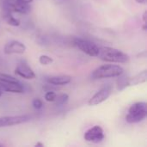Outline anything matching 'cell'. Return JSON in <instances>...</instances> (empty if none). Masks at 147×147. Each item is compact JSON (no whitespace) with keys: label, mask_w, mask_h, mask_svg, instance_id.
<instances>
[{"label":"cell","mask_w":147,"mask_h":147,"mask_svg":"<svg viewBox=\"0 0 147 147\" xmlns=\"http://www.w3.org/2000/svg\"><path fill=\"white\" fill-rule=\"evenodd\" d=\"M97 57L104 62L112 64H124L129 61V56L127 53L110 47H100Z\"/></svg>","instance_id":"cell-1"},{"label":"cell","mask_w":147,"mask_h":147,"mask_svg":"<svg viewBox=\"0 0 147 147\" xmlns=\"http://www.w3.org/2000/svg\"><path fill=\"white\" fill-rule=\"evenodd\" d=\"M124 73V69L119 65H113L112 63L102 65L96 68L90 74L92 80L117 78Z\"/></svg>","instance_id":"cell-2"},{"label":"cell","mask_w":147,"mask_h":147,"mask_svg":"<svg viewBox=\"0 0 147 147\" xmlns=\"http://www.w3.org/2000/svg\"><path fill=\"white\" fill-rule=\"evenodd\" d=\"M147 116V104L145 102H138L132 104L126 115V121L130 124L140 123Z\"/></svg>","instance_id":"cell-3"},{"label":"cell","mask_w":147,"mask_h":147,"mask_svg":"<svg viewBox=\"0 0 147 147\" xmlns=\"http://www.w3.org/2000/svg\"><path fill=\"white\" fill-rule=\"evenodd\" d=\"M0 88L3 91L10 93L21 94L24 91L23 85L18 79L10 75L3 73H0Z\"/></svg>","instance_id":"cell-4"},{"label":"cell","mask_w":147,"mask_h":147,"mask_svg":"<svg viewBox=\"0 0 147 147\" xmlns=\"http://www.w3.org/2000/svg\"><path fill=\"white\" fill-rule=\"evenodd\" d=\"M2 9H6L11 13H19L27 15L31 11L29 3L22 0H3Z\"/></svg>","instance_id":"cell-5"},{"label":"cell","mask_w":147,"mask_h":147,"mask_svg":"<svg viewBox=\"0 0 147 147\" xmlns=\"http://www.w3.org/2000/svg\"><path fill=\"white\" fill-rule=\"evenodd\" d=\"M73 44L77 48H78L81 52L87 54L88 56L97 57L98 55L100 47L96 43L89 40H85L82 38H75L73 40Z\"/></svg>","instance_id":"cell-6"},{"label":"cell","mask_w":147,"mask_h":147,"mask_svg":"<svg viewBox=\"0 0 147 147\" xmlns=\"http://www.w3.org/2000/svg\"><path fill=\"white\" fill-rule=\"evenodd\" d=\"M104 132L101 126L96 125L89 128L84 134V139L87 142L97 144L104 140Z\"/></svg>","instance_id":"cell-7"},{"label":"cell","mask_w":147,"mask_h":147,"mask_svg":"<svg viewBox=\"0 0 147 147\" xmlns=\"http://www.w3.org/2000/svg\"><path fill=\"white\" fill-rule=\"evenodd\" d=\"M112 93V87L111 86H104L100 89L89 100L88 104L90 106H96L103 102H105Z\"/></svg>","instance_id":"cell-8"},{"label":"cell","mask_w":147,"mask_h":147,"mask_svg":"<svg viewBox=\"0 0 147 147\" xmlns=\"http://www.w3.org/2000/svg\"><path fill=\"white\" fill-rule=\"evenodd\" d=\"M31 117L29 115H14L0 117V127H12L29 121Z\"/></svg>","instance_id":"cell-9"},{"label":"cell","mask_w":147,"mask_h":147,"mask_svg":"<svg viewBox=\"0 0 147 147\" xmlns=\"http://www.w3.org/2000/svg\"><path fill=\"white\" fill-rule=\"evenodd\" d=\"M26 46L22 42L12 40L8 41L3 47V53L6 55H12V54H23L26 52Z\"/></svg>","instance_id":"cell-10"},{"label":"cell","mask_w":147,"mask_h":147,"mask_svg":"<svg viewBox=\"0 0 147 147\" xmlns=\"http://www.w3.org/2000/svg\"><path fill=\"white\" fill-rule=\"evenodd\" d=\"M15 73L18 77L28 79V80H32L36 78V75L34 71V70L25 62H20L17 66L15 69Z\"/></svg>","instance_id":"cell-11"},{"label":"cell","mask_w":147,"mask_h":147,"mask_svg":"<svg viewBox=\"0 0 147 147\" xmlns=\"http://www.w3.org/2000/svg\"><path fill=\"white\" fill-rule=\"evenodd\" d=\"M71 81V77L68 75H59V76H53L49 77L47 79V82L51 85L56 86H62L70 84Z\"/></svg>","instance_id":"cell-12"},{"label":"cell","mask_w":147,"mask_h":147,"mask_svg":"<svg viewBox=\"0 0 147 147\" xmlns=\"http://www.w3.org/2000/svg\"><path fill=\"white\" fill-rule=\"evenodd\" d=\"M147 80V71L144 70L137 75L129 78V86H136L146 83Z\"/></svg>","instance_id":"cell-13"},{"label":"cell","mask_w":147,"mask_h":147,"mask_svg":"<svg viewBox=\"0 0 147 147\" xmlns=\"http://www.w3.org/2000/svg\"><path fill=\"white\" fill-rule=\"evenodd\" d=\"M3 10V18L4 19V21L6 22V23L9 26L12 27H18L21 24V22L19 19L16 18L11 12L6 10V9H2Z\"/></svg>","instance_id":"cell-14"},{"label":"cell","mask_w":147,"mask_h":147,"mask_svg":"<svg viewBox=\"0 0 147 147\" xmlns=\"http://www.w3.org/2000/svg\"><path fill=\"white\" fill-rule=\"evenodd\" d=\"M123 75V74H122ZM122 75L117 77L118 79L116 81V85H117V90L121 91L125 90L127 87L129 86V78L128 77H122Z\"/></svg>","instance_id":"cell-15"},{"label":"cell","mask_w":147,"mask_h":147,"mask_svg":"<svg viewBox=\"0 0 147 147\" xmlns=\"http://www.w3.org/2000/svg\"><path fill=\"white\" fill-rule=\"evenodd\" d=\"M68 100H69V96L65 93H63L59 96H57L54 102H56V106H63L68 102Z\"/></svg>","instance_id":"cell-16"},{"label":"cell","mask_w":147,"mask_h":147,"mask_svg":"<svg viewBox=\"0 0 147 147\" xmlns=\"http://www.w3.org/2000/svg\"><path fill=\"white\" fill-rule=\"evenodd\" d=\"M39 62L40 65H50L53 62V58H51L50 56L48 55H46V54H42L40 56L39 58Z\"/></svg>","instance_id":"cell-17"},{"label":"cell","mask_w":147,"mask_h":147,"mask_svg":"<svg viewBox=\"0 0 147 147\" xmlns=\"http://www.w3.org/2000/svg\"><path fill=\"white\" fill-rule=\"evenodd\" d=\"M56 97H57V94L52 90L47 91V93L45 94V100L48 102H53L55 101Z\"/></svg>","instance_id":"cell-18"},{"label":"cell","mask_w":147,"mask_h":147,"mask_svg":"<svg viewBox=\"0 0 147 147\" xmlns=\"http://www.w3.org/2000/svg\"><path fill=\"white\" fill-rule=\"evenodd\" d=\"M32 105L35 109H40L43 107V102L40 98H34L32 102Z\"/></svg>","instance_id":"cell-19"},{"label":"cell","mask_w":147,"mask_h":147,"mask_svg":"<svg viewBox=\"0 0 147 147\" xmlns=\"http://www.w3.org/2000/svg\"><path fill=\"white\" fill-rule=\"evenodd\" d=\"M142 22H143V24H142V29L144 31H146L147 30V12L145 11L143 13V16H142Z\"/></svg>","instance_id":"cell-20"},{"label":"cell","mask_w":147,"mask_h":147,"mask_svg":"<svg viewBox=\"0 0 147 147\" xmlns=\"http://www.w3.org/2000/svg\"><path fill=\"white\" fill-rule=\"evenodd\" d=\"M34 146H36V147H39V146L43 147V146H44V144H42V143H40V142H38L37 144H35V145H34Z\"/></svg>","instance_id":"cell-21"},{"label":"cell","mask_w":147,"mask_h":147,"mask_svg":"<svg viewBox=\"0 0 147 147\" xmlns=\"http://www.w3.org/2000/svg\"><path fill=\"white\" fill-rule=\"evenodd\" d=\"M138 3H145L146 2V0H135Z\"/></svg>","instance_id":"cell-22"},{"label":"cell","mask_w":147,"mask_h":147,"mask_svg":"<svg viewBox=\"0 0 147 147\" xmlns=\"http://www.w3.org/2000/svg\"><path fill=\"white\" fill-rule=\"evenodd\" d=\"M22 1H23V2H25V3H32L34 0H22Z\"/></svg>","instance_id":"cell-23"},{"label":"cell","mask_w":147,"mask_h":147,"mask_svg":"<svg viewBox=\"0 0 147 147\" xmlns=\"http://www.w3.org/2000/svg\"><path fill=\"white\" fill-rule=\"evenodd\" d=\"M3 90L0 88V97L2 96V95H3Z\"/></svg>","instance_id":"cell-24"},{"label":"cell","mask_w":147,"mask_h":147,"mask_svg":"<svg viewBox=\"0 0 147 147\" xmlns=\"http://www.w3.org/2000/svg\"><path fill=\"white\" fill-rule=\"evenodd\" d=\"M3 146H3V144H0V147H3Z\"/></svg>","instance_id":"cell-25"}]
</instances>
